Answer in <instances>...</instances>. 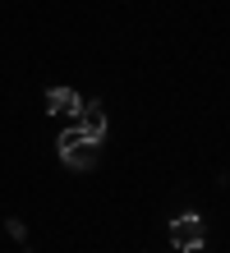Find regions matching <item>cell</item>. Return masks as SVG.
I'll list each match as a JSON object with an SVG mask.
<instances>
[{
  "label": "cell",
  "mask_w": 230,
  "mask_h": 253,
  "mask_svg": "<svg viewBox=\"0 0 230 253\" xmlns=\"http://www.w3.org/2000/svg\"><path fill=\"white\" fill-rule=\"evenodd\" d=\"M79 129L88 133L92 143L106 138V111H101V101H83V106H79Z\"/></svg>",
  "instance_id": "obj_4"
},
{
  "label": "cell",
  "mask_w": 230,
  "mask_h": 253,
  "mask_svg": "<svg viewBox=\"0 0 230 253\" xmlns=\"http://www.w3.org/2000/svg\"><path fill=\"white\" fill-rule=\"evenodd\" d=\"M203 240H207V226H203V216H198V212H184V216L171 221V244H175V249L198 253V249H203Z\"/></svg>",
  "instance_id": "obj_2"
},
{
  "label": "cell",
  "mask_w": 230,
  "mask_h": 253,
  "mask_svg": "<svg viewBox=\"0 0 230 253\" xmlns=\"http://www.w3.org/2000/svg\"><path fill=\"white\" fill-rule=\"evenodd\" d=\"M5 230H9V235H14V240H28V230H23V221H14V216H9V221H5Z\"/></svg>",
  "instance_id": "obj_5"
},
{
  "label": "cell",
  "mask_w": 230,
  "mask_h": 253,
  "mask_svg": "<svg viewBox=\"0 0 230 253\" xmlns=\"http://www.w3.org/2000/svg\"><path fill=\"white\" fill-rule=\"evenodd\" d=\"M55 147H60V161H65V166H74V170H92V166L101 161V143H92L79 125L60 133V143H55Z\"/></svg>",
  "instance_id": "obj_1"
},
{
  "label": "cell",
  "mask_w": 230,
  "mask_h": 253,
  "mask_svg": "<svg viewBox=\"0 0 230 253\" xmlns=\"http://www.w3.org/2000/svg\"><path fill=\"white\" fill-rule=\"evenodd\" d=\"M79 92H74V87H51V92H46V111L51 115H65V120H79Z\"/></svg>",
  "instance_id": "obj_3"
}]
</instances>
